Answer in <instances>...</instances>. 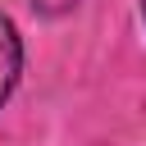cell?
Masks as SVG:
<instances>
[{
	"label": "cell",
	"mask_w": 146,
	"mask_h": 146,
	"mask_svg": "<svg viewBox=\"0 0 146 146\" xmlns=\"http://www.w3.org/2000/svg\"><path fill=\"white\" fill-rule=\"evenodd\" d=\"M18 73H23V41H18V27L0 14V105L18 87Z\"/></svg>",
	"instance_id": "6da1fadb"
},
{
	"label": "cell",
	"mask_w": 146,
	"mask_h": 146,
	"mask_svg": "<svg viewBox=\"0 0 146 146\" xmlns=\"http://www.w3.org/2000/svg\"><path fill=\"white\" fill-rule=\"evenodd\" d=\"M46 9H68V5H78V0H41Z\"/></svg>",
	"instance_id": "7a4b0ae2"
},
{
	"label": "cell",
	"mask_w": 146,
	"mask_h": 146,
	"mask_svg": "<svg viewBox=\"0 0 146 146\" xmlns=\"http://www.w3.org/2000/svg\"><path fill=\"white\" fill-rule=\"evenodd\" d=\"M141 23H146V0H141Z\"/></svg>",
	"instance_id": "3957f363"
}]
</instances>
